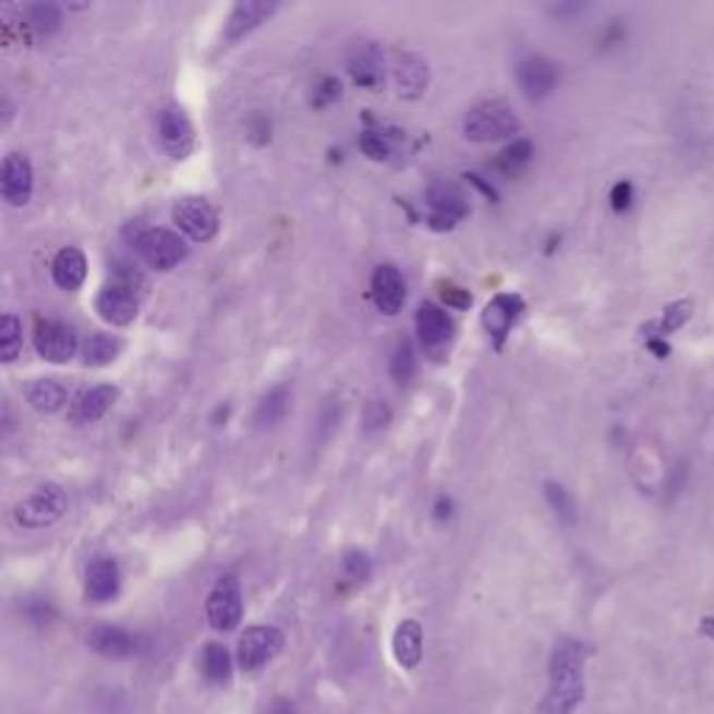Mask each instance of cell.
I'll use <instances>...</instances> for the list:
<instances>
[{
  "mask_svg": "<svg viewBox=\"0 0 714 714\" xmlns=\"http://www.w3.org/2000/svg\"><path fill=\"white\" fill-rule=\"evenodd\" d=\"M338 95H341V82L329 76V78H324L322 87L316 89V98H313V104H316V107H327V104L336 101Z\"/></svg>",
  "mask_w": 714,
  "mask_h": 714,
  "instance_id": "obj_42",
  "label": "cell"
},
{
  "mask_svg": "<svg viewBox=\"0 0 714 714\" xmlns=\"http://www.w3.org/2000/svg\"><path fill=\"white\" fill-rule=\"evenodd\" d=\"M51 277L53 282H57V288H62V291H78L84 279H87V257H84L82 249H59L51 263Z\"/></svg>",
  "mask_w": 714,
  "mask_h": 714,
  "instance_id": "obj_24",
  "label": "cell"
},
{
  "mask_svg": "<svg viewBox=\"0 0 714 714\" xmlns=\"http://www.w3.org/2000/svg\"><path fill=\"white\" fill-rule=\"evenodd\" d=\"M23 352V322L14 313L0 318V358L3 363H14Z\"/></svg>",
  "mask_w": 714,
  "mask_h": 714,
  "instance_id": "obj_31",
  "label": "cell"
},
{
  "mask_svg": "<svg viewBox=\"0 0 714 714\" xmlns=\"http://www.w3.org/2000/svg\"><path fill=\"white\" fill-rule=\"evenodd\" d=\"M413 374H416V352H413V343L402 338L391 354V377L397 383H408Z\"/></svg>",
  "mask_w": 714,
  "mask_h": 714,
  "instance_id": "obj_35",
  "label": "cell"
},
{
  "mask_svg": "<svg viewBox=\"0 0 714 714\" xmlns=\"http://www.w3.org/2000/svg\"><path fill=\"white\" fill-rule=\"evenodd\" d=\"M441 299L449 304V307H458V311H467L469 304H472V293L449 282H441Z\"/></svg>",
  "mask_w": 714,
  "mask_h": 714,
  "instance_id": "obj_41",
  "label": "cell"
},
{
  "mask_svg": "<svg viewBox=\"0 0 714 714\" xmlns=\"http://www.w3.org/2000/svg\"><path fill=\"white\" fill-rule=\"evenodd\" d=\"M463 179H469V184H474V187L481 190V193H483V196L488 198V202H494V198H497V193H494V187H492V184H486V182H483V179L477 177V173H467V177H463Z\"/></svg>",
  "mask_w": 714,
  "mask_h": 714,
  "instance_id": "obj_45",
  "label": "cell"
},
{
  "mask_svg": "<svg viewBox=\"0 0 714 714\" xmlns=\"http://www.w3.org/2000/svg\"><path fill=\"white\" fill-rule=\"evenodd\" d=\"M633 196H637L633 184L628 182V179H622V182H617L612 187V193H608V202H612L614 213H628V209L633 207Z\"/></svg>",
  "mask_w": 714,
  "mask_h": 714,
  "instance_id": "obj_38",
  "label": "cell"
},
{
  "mask_svg": "<svg viewBox=\"0 0 714 714\" xmlns=\"http://www.w3.org/2000/svg\"><path fill=\"white\" fill-rule=\"evenodd\" d=\"M285 633L274 626H252L243 631L241 642H238V667L243 673H257L266 664L282 653Z\"/></svg>",
  "mask_w": 714,
  "mask_h": 714,
  "instance_id": "obj_5",
  "label": "cell"
},
{
  "mask_svg": "<svg viewBox=\"0 0 714 714\" xmlns=\"http://www.w3.org/2000/svg\"><path fill=\"white\" fill-rule=\"evenodd\" d=\"M89 648H93L98 656L107 658H132L140 648V639L134 637L132 631L121 626H109V622H101L95 626L87 637Z\"/></svg>",
  "mask_w": 714,
  "mask_h": 714,
  "instance_id": "obj_20",
  "label": "cell"
},
{
  "mask_svg": "<svg viewBox=\"0 0 714 714\" xmlns=\"http://www.w3.org/2000/svg\"><path fill=\"white\" fill-rule=\"evenodd\" d=\"M531 157H533V143H531V140H513L511 146L503 148V152H499V157L494 159V168H497L503 177L513 179L517 173H522V168H528V165H531Z\"/></svg>",
  "mask_w": 714,
  "mask_h": 714,
  "instance_id": "obj_30",
  "label": "cell"
},
{
  "mask_svg": "<svg viewBox=\"0 0 714 714\" xmlns=\"http://www.w3.org/2000/svg\"><path fill=\"white\" fill-rule=\"evenodd\" d=\"M207 622L216 631L229 633L243 620V592L238 576H223L207 594Z\"/></svg>",
  "mask_w": 714,
  "mask_h": 714,
  "instance_id": "obj_6",
  "label": "cell"
},
{
  "mask_svg": "<svg viewBox=\"0 0 714 714\" xmlns=\"http://www.w3.org/2000/svg\"><path fill=\"white\" fill-rule=\"evenodd\" d=\"M416 332L424 352L431 354L433 361H444L449 352V343L456 338V324H452L447 311H441L438 304L422 302L416 311Z\"/></svg>",
  "mask_w": 714,
  "mask_h": 714,
  "instance_id": "obj_7",
  "label": "cell"
},
{
  "mask_svg": "<svg viewBox=\"0 0 714 714\" xmlns=\"http://www.w3.org/2000/svg\"><path fill=\"white\" fill-rule=\"evenodd\" d=\"M544 497H547V503H550L553 513H556V517L561 519L564 525H576V522H578L576 499H572V494H569L567 488L561 486V483H556V481L544 483Z\"/></svg>",
  "mask_w": 714,
  "mask_h": 714,
  "instance_id": "obj_32",
  "label": "cell"
},
{
  "mask_svg": "<svg viewBox=\"0 0 714 714\" xmlns=\"http://www.w3.org/2000/svg\"><path fill=\"white\" fill-rule=\"evenodd\" d=\"M137 288H132V285L126 282H118V279L104 285L101 293L95 297V313L107 324H112V327H129V324L137 318Z\"/></svg>",
  "mask_w": 714,
  "mask_h": 714,
  "instance_id": "obj_10",
  "label": "cell"
},
{
  "mask_svg": "<svg viewBox=\"0 0 714 714\" xmlns=\"http://www.w3.org/2000/svg\"><path fill=\"white\" fill-rule=\"evenodd\" d=\"M249 137L257 143V146H266L268 140H271V121H268L263 112H254L249 118Z\"/></svg>",
  "mask_w": 714,
  "mask_h": 714,
  "instance_id": "obj_39",
  "label": "cell"
},
{
  "mask_svg": "<svg viewBox=\"0 0 714 714\" xmlns=\"http://www.w3.org/2000/svg\"><path fill=\"white\" fill-rule=\"evenodd\" d=\"M118 397H121L118 386L89 388V391H84L82 397L73 402V408H70V422L73 424L98 422V419H104L109 411H112L114 402H118Z\"/></svg>",
  "mask_w": 714,
  "mask_h": 714,
  "instance_id": "obj_22",
  "label": "cell"
},
{
  "mask_svg": "<svg viewBox=\"0 0 714 714\" xmlns=\"http://www.w3.org/2000/svg\"><path fill=\"white\" fill-rule=\"evenodd\" d=\"M427 204H431L433 209L427 223H431L436 232H447V229L456 227L461 218L469 216L467 198H463L452 184H433V187L427 190Z\"/></svg>",
  "mask_w": 714,
  "mask_h": 714,
  "instance_id": "obj_13",
  "label": "cell"
},
{
  "mask_svg": "<svg viewBox=\"0 0 714 714\" xmlns=\"http://www.w3.org/2000/svg\"><path fill=\"white\" fill-rule=\"evenodd\" d=\"M68 511V494L57 483H45L37 492L28 494L23 503L14 506V522L26 531H39L64 517Z\"/></svg>",
  "mask_w": 714,
  "mask_h": 714,
  "instance_id": "obj_3",
  "label": "cell"
},
{
  "mask_svg": "<svg viewBox=\"0 0 714 714\" xmlns=\"http://www.w3.org/2000/svg\"><path fill=\"white\" fill-rule=\"evenodd\" d=\"M159 140L173 159H187L196 152V129L182 107H165L159 112Z\"/></svg>",
  "mask_w": 714,
  "mask_h": 714,
  "instance_id": "obj_11",
  "label": "cell"
},
{
  "mask_svg": "<svg viewBox=\"0 0 714 714\" xmlns=\"http://www.w3.org/2000/svg\"><path fill=\"white\" fill-rule=\"evenodd\" d=\"M134 243H137V254L143 257V263L154 268V271H171V268H177L187 257V243L177 232H171V229H143Z\"/></svg>",
  "mask_w": 714,
  "mask_h": 714,
  "instance_id": "obj_4",
  "label": "cell"
},
{
  "mask_svg": "<svg viewBox=\"0 0 714 714\" xmlns=\"http://www.w3.org/2000/svg\"><path fill=\"white\" fill-rule=\"evenodd\" d=\"M361 152L368 159H388V143L377 132H366L361 137Z\"/></svg>",
  "mask_w": 714,
  "mask_h": 714,
  "instance_id": "obj_40",
  "label": "cell"
},
{
  "mask_svg": "<svg viewBox=\"0 0 714 714\" xmlns=\"http://www.w3.org/2000/svg\"><path fill=\"white\" fill-rule=\"evenodd\" d=\"M689 318H692V302L689 299H676V302H670L658 313V318L648 322L642 332H645V338H667L670 332L681 329Z\"/></svg>",
  "mask_w": 714,
  "mask_h": 714,
  "instance_id": "obj_26",
  "label": "cell"
},
{
  "mask_svg": "<svg viewBox=\"0 0 714 714\" xmlns=\"http://www.w3.org/2000/svg\"><path fill=\"white\" fill-rule=\"evenodd\" d=\"M277 12V3H268V0H241V3H234V9L229 12L227 20V43H234V39L246 37L252 34L254 28H259L266 23L271 14Z\"/></svg>",
  "mask_w": 714,
  "mask_h": 714,
  "instance_id": "obj_21",
  "label": "cell"
},
{
  "mask_svg": "<svg viewBox=\"0 0 714 714\" xmlns=\"http://www.w3.org/2000/svg\"><path fill=\"white\" fill-rule=\"evenodd\" d=\"M449 513H452V503H449L447 497H438V503H436V517H438V519H449Z\"/></svg>",
  "mask_w": 714,
  "mask_h": 714,
  "instance_id": "obj_46",
  "label": "cell"
},
{
  "mask_svg": "<svg viewBox=\"0 0 714 714\" xmlns=\"http://www.w3.org/2000/svg\"><path fill=\"white\" fill-rule=\"evenodd\" d=\"M173 223L196 243H207L218 234L216 207L202 196L179 198L177 207H173Z\"/></svg>",
  "mask_w": 714,
  "mask_h": 714,
  "instance_id": "obj_8",
  "label": "cell"
},
{
  "mask_svg": "<svg viewBox=\"0 0 714 714\" xmlns=\"http://www.w3.org/2000/svg\"><path fill=\"white\" fill-rule=\"evenodd\" d=\"M517 82L528 101H542L558 84L556 62L547 57H528L525 62H519Z\"/></svg>",
  "mask_w": 714,
  "mask_h": 714,
  "instance_id": "obj_14",
  "label": "cell"
},
{
  "mask_svg": "<svg viewBox=\"0 0 714 714\" xmlns=\"http://www.w3.org/2000/svg\"><path fill=\"white\" fill-rule=\"evenodd\" d=\"M84 592L87 601L93 603H109L121 592V567L114 558H95L87 567V578H84Z\"/></svg>",
  "mask_w": 714,
  "mask_h": 714,
  "instance_id": "obj_19",
  "label": "cell"
},
{
  "mask_svg": "<svg viewBox=\"0 0 714 714\" xmlns=\"http://www.w3.org/2000/svg\"><path fill=\"white\" fill-rule=\"evenodd\" d=\"M525 313V302L517 293H497L492 302L486 304L483 311V327H486L488 336L494 338V347H503V341L508 338L511 327L517 324V318Z\"/></svg>",
  "mask_w": 714,
  "mask_h": 714,
  "instance_id": "obj_15",
  "label": "cell"
},
{
  "mask_svg": "<svg viewBox=\"0 0 714 714\" xmlns=\"http://www.w3.org/2000/svg\"><path fill=\"white\" fill-rule=\"evenodd\" d=\"M586 656L589 648L581 639H558L547 664V695L542 714H572L586 695Z\"/></svg>",
  "mask_w": 714,
  "mask_h": 714,
  "instance_id": "obj_1",
  "label": "cell"
},
{
  "mask_svg": "<svg viewBox=\"0 0 714 714\" xmlns=\"http://www.w3.org/2000/svg\"><path fill=\"white\" fill-rule=\"evenodd\" d=\"M391 651L402 670H416L424 656V633L416 620H402L394 631Z\"/></svg>",
  "mask_w": 714,
  "mask_h": 714,
  "instance_id": "obj_23",
  "label": "cell"
},
{
  "mask_svg": "<svg viewBox=\"0 0 714 714\" xmlns=\"http://www.w3.org/2000/svg\"><path fill=\"white\" fill-rule=\"evenodd\" d=\"M26 20L39 37H51L62 26V9L57 3H34V7H28Z\"/></svg>",
  "mask_w": 714,
  "mask_h": 714,
  "instance_id": "obj_33",
  "label": "cell"
},
{
  "mask_svg": "<svg viewBox=\"0 0 714 714\" xmlns=\"http://www.w3.org/2000/svg\"><path fill=\"white\" fill-rule=\"evenodd\" d=\"M394 84H397L399 98L416 101L427 93L431 84V64L419 53H399L397 68H394Z\"/></svg>",
  "mask_w": 714,
  "mask_h": 714,
  "instance_id": "obj_17",
  "label": "cell"
},
{
  "mask_svg": "<svg viewBox=\"0 0 714 714\" xmlns=\"http://www.w3.org/2000/svg\"><path fill=\"white\" fill-rule=\"evenodd\" d=\"M0 193L9 207H26L34 193V168L26 154H7L0 171Z\"/></svg>",
  "mask_w": 714,
  "mask_h": 714,
  "instance_id": "obj_12",
  "label": "cell"
},
{
  "mask_svg": "<svg viewBox=\"0 0 714 714\" xmlns=\"http://www.w3.org/2000/svg\"><path fill=\"white\" fill-rule=\"evenodd\" d=\"M349 73L361 87H379L383 84V53L372 39H358L349 48Z\"/></svg>",
  "mask_w": 714,
  "mask_h": 714,
  "instance_id": "obj_18",
  "label": "cell"
},
{
  "mask_svg": "<svg viewBox=\"0 0 714 714\" xmlns=\"http://www.w3.org/2000/svg\"><path fill=\"white\" fill-rule=\"evenodd\" d=\"M372 558H368L366 550H349L343 553V561H341V572L343 578H347L349 583H354V586H361V583H366L368 578H372Z\"/></svg>",
  "mask_w": 714,
  "mask_h": 714,
  "instance_id": "obj_34",
  "label": "cell"
},
{
  "mask_svg": "<svg viewBox=\"0 0 714 714\" xmlns=\"http://www.w3.org/2000/svg\"><path fill=\"white\" fill-rule=\"evenodd\" d=\"M522 129L517 112L508 107L506 101H483L463 118V137L472 143H494V140H506Z\"/></svg>",
  "mask_w": 714,
  "mask_h": 714,
  "instance_id": "obj_2",
  "label": "cell"
},
{
  "mask_svg": "<svg viewBox=\"0 0 714 714\" xmlns=\"http://www.w3.org/2000/svg\"><path fill=\"white\" fill-rule=\"evenodd\" d=\"M23 617L37 628L51 626V622L57 620V608L51 606V601H45V597H28V601H23Z\"/></svg>",
  "mask_w": 714,
  "mask_h": 714,
  "instance_id": "obj_36",
  "label": "cell"
},
{
  "mask_svg": "<svg viewBox=\"0 0 714 714\" xmlns=\"http://www.w3.org/2000/svg\"><path fill=\"white\" fill-rule=\"evenodd\" d=\"M701 633L714 642V614L712 617H706V620H701Z\"/></svg>",
  "mask_w": 714,
  "mask_h": 714,
  "instance_id": "obj_47",
  "label": "cell"
},
{
  "mask_svg": "<svg viewBox=\"0 0 714 714\" xmlns=\"http://www.w3.org/2000/svg\"><path fill=\"white\" fill-rule=\"evenodd\" d=\"M648 352H653L656 358H670V343H667V338H648Z\"/></svg>",
  "mask_w": 714,
  "mask_h": 714,
  "instance_id": "obj_44",
  "label": "cell"
},
{
  "mask_svg": "<svg viewBox=\"0 0 714 714\" xmlns=\"http://www.w3.org/2000/svg\"><path fill=\"white\" fill-rule=\"evenodd\" d=\"M234 673V662L229 656L227 648L221 642H207L202 651V676L207 678L209 683H216V687H223V683L232 681Z\"/></svg>",
  "mask_w": 714,
  "mask_h": 714,
  "instance_id": "obj_27",
  "label": "cell"
},
{
  "mask_svg": "<svg viewBox=\"0 0 714 714\" xmlns=\"http://www.w3.org/2000/svg\"><path fill=\"white\" fill-rule=\"evenodd\" d=\"M266 714H299V709H297V703L291 701V698H274L271 703H268V709H266Z\"/></svg>",
  "mask_w": 714,
  "mask_h": 714,
  "instance_id": "obj_43",
  "label": "cell"
},
{
  "mask_svg": "<svg viewBox=\"0 0 714 714\" xmlns=\"http://www.w3.org/2000/svg\"><path fill=\"white\" fill-rule=\"evenodd\" d=\"M26 402L39 413H59L68 404V388L53 377H39L28 383Z\"/></svg>",
  "mask_w": 714,
  "mask_h": 714,
  "instance_id": "obj_25",
  "label": "cell"
},
{
  "mask_svg": "<svg viewBox=\"0 0 714 714\" xmlns=\"http://www.w3.org/2000/svg\"><path fill=\"white\" fill-rule=\"evenodd\" d=\"M363 424H366L368 433L386 431L391 424V408H388L386 399H368L366 413H363Z\"/></svg>",
  "mask_w": 714,
  "mask_h": 714,
  "instance_id": "obj_37",
  "label": "cell"
},
{
  "mask_svg": "<svg viewBox=\"0 0 714 714\" xmlns=\"http://www.w3.org/2000/svg\"><path fill=\"white\" fill-rule=\"evenodd\" d=\"M288 408H291V391H288V386L271 388V391L257 402L254 422H257L259 427H277V424L288 416Z\"/></svg>",
  "mask_w": 714,
  "mask_h": 714,
  "instance_id": "obj_29",
  "label": "cell"
},
{
  "mask_svg": "<svg viewBox=\"0 0 714 714\" xmlns=\"http://www.w3.org/2000/svg\"><path fill=\"white\" fill-rule=\"evenodd\" d=\"M121 352H123L121 338L107 336V332H95V336H89L87 341H84V347H82L84 366L104 368V366H109V363L118 361V358H121Z\"/></svg>",
  "mask_w": 714,
  "mask_h": 714,
  "instance_id": "obj_28",
  "label": "cell"
},
{
  "mask_svg": "<svg viewBox=\"0 0 714 714\" xmlns=\"http://www.w3.org/2000/svg\"><path fill=\"white\" fill-rule=\"evenodd\" d=\"M34 349L43 361L68 363L78 349L76 329L59 318H39L34 329Z\"/></svg>",
  "mask_w": 714,
  "mask_h": 714,
  "instance_id": "obj_9",
  "label": "cell"
},
{
  "mask_svg": "<svg viewBox=\"0 0 714 714\" xmlns=\"http://www.w3.org/2000/svg\"><path fill=\"white\" fill-rule=\"evenodd\" d=\"M372 297L374 304L379 307V313H386V316H397V313L402 311L404 299H408V288H404V279L397 266L383 263V266L374 268Z\"/></svg>",
  "mask_w": 714,
  "mask_h": 714,
  "instance_id": "obj_16",
  "label": "cell"
}]
</instances>
